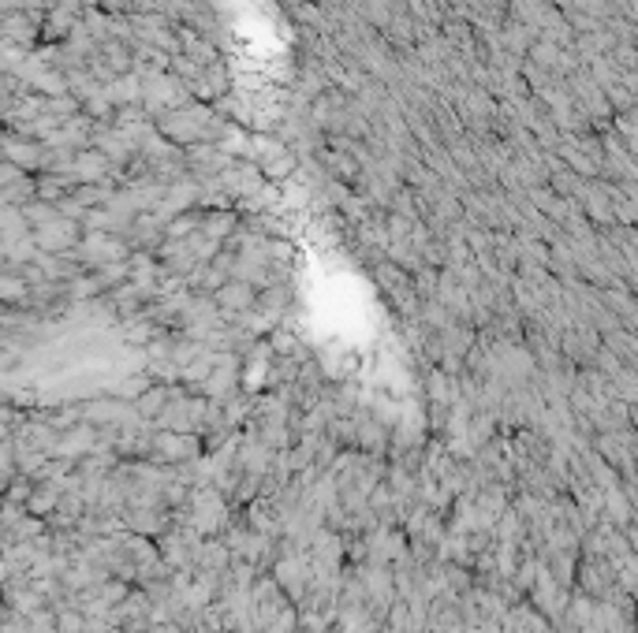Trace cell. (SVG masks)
Listing matches in <instances>:
<instances>
[{"instance_id": "1", "label": "cell", "mask_w": 638, "mask_h": 633, "mask_svg": "<svg viewBox=\"0 0 638 633\" xmlns=\"http://www.w3.org/2000/svg\"><path fill=\"white\" fill-rule=\"evenodd\" d=\"M217 302L220 306H246L251 302V287H243V283H231V287H220V295H217Z\"/></svg>"}]
</instances>
